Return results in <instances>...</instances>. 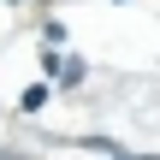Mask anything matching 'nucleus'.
<instances>
[{"label": "nucleus", "mask_w": 160, "mask_h": 160, "mask_svg": "<svg viewBox=\"0 0 160 160\" xmlns=\"http://www.w3.org/2000/svg\"><path fill=\"white\" fill-rule=\"evenodd\" d=\"M18 107H24V113H42V107H48V83H30V89L18 95Z\"/></svg>", "instance_id": "nucleus-1"}, {"label": "nucleus", "mask_w": 160, "mask_h": 160, "mask_svg": "<svg viewBox=\"0 0 160 160\" xmlns=\"http://www.w3.org/2000/svg\"><path fill=\"white\" fill-rule=\"evenodd\" d=\"M12 6H18V0H12Z\"/></svg>", "instance_id": "nucleus-5"}, {"label": "nucleus", "mask_w": 160, "mask_h": 160, "mask_svg": "<svg viewBox=\"0 0 160 160\" xmlns=\"http://www.w3.org/2000/svg\"><path fill=\"white\" fill-rule=\"evenodd\" d=\"M119 160H131V154H119ZM142 160H154V154H142Z\"/></svg>", "instance_id": "nucleus-3"}, {"label": "nucleus", "mask_w": 160, "mask_h": 160, "mask_svg": "<svg viewBox=\"0 0 160 160\" xmlns=\"http://www.w3.org/2000/svg\"><path fill=\"white\" fill-rule=\"evenodd\" d=\"M42 42H53V48H59V42H65V24H59V18H48V24H42Z\"/></svg>", "instance_id": "nucleus-2"}, {"label": "nucleus", "mask_w": 160, "mask_h": 160, "mask_svg": "<svg viewBox=\"0 0 160 160\" xmlns=\"http://www.w3.org/2000/svg\"><path fill=\"white\" fill-rule=\"evenodd\" d=\"M0 160H12V154H0Z\"/></svg>", "instance_id": "nucleus-4"}]
</instances>
